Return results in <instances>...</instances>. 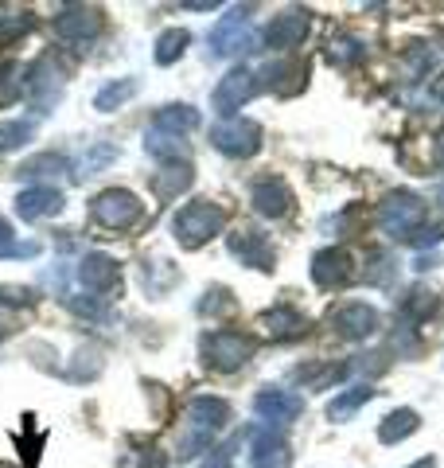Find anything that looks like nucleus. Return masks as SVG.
<instances>
[{
    "label": "nucleus",
    "mask_w": 444,
    "mask_h": 468,
    "mask_svg": "<svg viewBox=\"0 0 444 468\" xmlns=\"http://www.w3.org/2000/svg\"><path fill=\"white\" fill-rule=\"evenodd\" d=\"M58 172H70L74 176V165L67 156H58V153H48V156H36V160H27V165L20 168V176L27 180V176H58Z\"/></svg>",
    "instance_id": "obj_30"
},
{
    "label": "nucleus",
    "mask_w": 444,
    "mask_h": 468,
    "mask_svg": "<svg viewBox=\"0 0 444 468\" xmlns=\"http://www.w3.org/2000/svg\"><path fill=\"white\" fill-rule=\"evenodd\" d=\"M196 125H199V110H191V106H164L156 113V122H153V129H160V133H172V137H184Z\"/></svg>",
    "instance_id": "obj_26"
},
{
    "label": "nucleus",
    "mask_w": 444,
    "mask_h": 468,
    "mask_svg": "<svg viewBox=\"0 0 444 468\" xmlns=\"http://www.w3.org/2000/svg\"><path fill=\"white\" fill-rule=\"evenodd\" d=\"M234 449H238V441H227V445L211 449V457L203 461V468H230L234 464Z\"/></svg>",
    "instance_id": "obj_37"
},
{
    "label": "nucleus",
    "mask_w": 444,
    "mask_h": 468,
    "mask_svg": "<svg viewBox=\"0 0 444 468\" xmlns=\"http://www.w3.org/2000/svg\"><path fill=\"white\" fill-rule=\"evenodd\" d=\"M79 282L86 285V292L106 297V292H113L117 282H122V270H117V261L106 254H86L82 266H79Z\"/></svg>",
    "instance_id": "obj_16"
},
{
    "label": "nucleus",
    "mask_w": 444,
    "mask_h": 468,
    "mask_svg": "<svg viewBox=\"0 0 444 468\" xmlns=\"http://www.w3.org/2000/svg\"><path fill=\"white\" fill-rule=\"evenodd\" d=\"M308 27H312L308 12H304V8H289V12H280V16H273L270 24H265L261 43H265L270 51H292L296 43H304Z\"/></svg>",
    "instance_id": "obj_10"
},
{
    "label": "nucleus",
    "mask_w": 444,
    "mask_h": 468,
    "mask_svg": "<svg viewBox=\"0 0 444 468\" xmlns=\"http://www.w3.org/2000/svg\"><path fill=\"white\" fill-rule=\"evenodd\" d=\"M409 468H437V457H421V461H413Z\"/></svg>",
    "instance_id": "obj_40"
},
{
    "label": "nucleus",
    "mask_w": 444,
    "mask_h": 468,
    "mask_svg": "<svg viewBox=\"0 0 444 468\" xmlns=\"http://www.w3.org/2000/svg\"><path fill=\"white\" fill-rule=\"evenodd\" d=\"M425 215H428V203L418 192H406V187L386 192L378 203V227L397 242H409L425 227Z\"/></svg>",
    "instance_id": "obj_1"
},
{
    "label": "nucleus",
    "mask_w": 444,
    "mask_h": 468,
    "mask_svg": "<svg viewBox=\"0 0 444 468\" xmlns=\"http://www.w3.org/2000/svg\"><path fill=\"white\" fill-rule=\"evenodd\" d=\"M261 90V82H258V75L254 70H246V67H234L227 79H222L218 86H215V94H211V106L222 113V117H234L249 98H254Z\"/></svg>",
    "instance_id": "obj_7"
},
{
    "label": "nucleus",
    "mask_w": 444,
    "mask_h": 468,
    "mask_svg": "<svg viewBox=\"0 0 444 468\" xmlns=\"http://www.w3.org/2000/svg\"><path fill=\"white\" fill-rule=\"evenodd\" d=\"M347 371H351V363H308V367H296L292 378L304 383V390H323V387L339 383Z\"/></svg>",
    "instance_id": "obj_24"
},
{
    "label": "nucleus",
    "mask_w": 444,
    "mask_h": 468,
    "mask_svg": "<svg viewBox=\"0 0 444 468\" xmlns=\"http://www.w3.org/2000/svg\"><path fill=\"white\" fill-rule=\"evenodd\" d=\"M258 43H261V36L249 27V8H230L211 32V55L227 58V55H242V51H258Z\"/></svg>",
    "instance_id": "obj_4"
},
{
    "label": "nucleus",
    "mask_w": 444,
    "mask_h": 468,
    "mask_svg": "<svg viewBox=\"0 0 444 468\" xmlns=\"http://www.w3.org/2000/svg\"><path fill=\"white\" fill-rule=\"evenodd\" d=\"M254 410H258V418L270 430H285L289 421L301 418L304 399H301V394H292V390H285V387H265V390H258Z\"/></svg>",
    "instance_id": "obj_8"
},
{
    "label": "nucleus",
    "mask_w": 444,
    "mask_h": 468,
    "mask_svg": "<svg viewBox=\"0 0 444 468\" xmlns=\"http://www.w3.org/2000/svg\"><path fill=\"white\" fill-rule=\"evenodd\" d=\"M254 347L258 340L254 335H246V332H234V328H215V332H206L203 335V363L211 371H238L242 363L254 356Z\"/></svg>",
    "instance_id": "obj_3"
},
{
    "label": "nucleus",
    "mask_w": 444,
    "mask_h": 468,
    "mask_svg": "<svg viewBox=\"0 0 444 468\" xmlns=\"http://www.w3.org/2000/svg\"><path fill=\"white\" fill-rule=\"evenodd\" d=\"M32 137V122H16V125H0V149H16Z\"/></svg>",
    "instance_id": "obj_35"
},
{
    "label": "nucleus",
    "mask_w": 444,
    "mask_h": 468,
    "mask_svg": "<svg viewBox=\"0 0 444 468\" xmlns=\"http://www.w3.org/2000/svg\"><path fill=\"white\" fill-rule=\"evenodd\" d=\"M24 94V79H20V67L5 63L0 67V106H12Z\"/></svg>",
    "instance_id": "obj_32"
},
{
    "label": "nucleus",
    "mask_w": 444,
    "mask_h": 468,
    "mask_svg": "<svg viewBox=\"0 0 444 468\" xmlns=\"http://www.w3.org/2000/svg\"><path fill=\"white\" fill-rule=\"evenodd\" d=\"M261 328L270 340L277 344H289V340H301V335L308 332V320L292 309V304H277V309H270L261 316Z\"/></svg>",
    "instance_id": "obj_18"
},
{
    "label": "nucleus",
    "mask_w": 444,
    "mask_h": 468,
    "mask_svg": "<svg viewBox=\"0 0 444 468\" xmlns=\"http://www.w3.org/2000/svg\"><path fill=\"white\" fill-rule=\"evenodd\" d=\"M227 421H230V402L211 399V394H199V399H191V406H187V426L196 430V433L215 437L222 426H227Z\"/></svg>",
    "instance_id": "obj_17"
},
{
    "label": "nucleus",
    "mask_w": 444,
    "mask_h": 468,
    "mask_svg": "<svg viewBox=\"0 0 444 468\" xmlns=\"http://www.w3.org/2000/svg\"><path fill=\"white\" fill-rule=\"evenodd\" d=\"M433 266H437V254H433V258H428V254H421L418 261H413V270H421V273H425V270H433Z\"/></svg>",
    "instance_id": "obj_38"
},
{
    "label": "nucleus",
    "mask_w": 444,
    "mask_h": 468,
    "mask_svg": "<svg viewBox=\"0 0 444 468\" xmlns=\"http://www.w3.org/2000/svg\"><path fill=\"white\" fill-rule=\"evenodd\" d=\"M437 199H440V203H444V187H440V196H437Z\"/></svg>",
    "instance_id": "obj_42"
},
{
    "label": "nucleus",
    "mask_w": 444,
    "mask_h": 468,
    "mask_svg": "<svg viewBox=\"0 0 444 468\" xmlns=\"http://www.w3.org/2000/svg\"><path fill=\"white\" fill-rule=\"evenodd\" d=\"M132 94H137V79H117V82H110V86H101L94 101H98L101 113H113V110H122Z\"/></svg>",
    "instance_id": "obj_28"
},
{
    "label": "nucleus",
    "mask_w": 444,
    "mask_h": 468,
    "mask_svg": "<svg viewBox=\"0 0 444 468\" xmlns=\"http://www.w3.org/2000/svg\"><path fill=\"white\" fill-rule=\"evenodd\" d=\"M249 199H254V211L265 218H285L292 211V187L280 176H261Z\"/></svg>",
    "instance_id": "obj_12"
},
{
    "label": "nucleus",
    "mask_w": 444,
    "mask_h": 468,
    "mask_svg": "<svg viewBox=\"0 0 444 468\" xmlns=\"http://www.w3.org/2000/svg\"><path fill=\"white\" fill-rule=\"evenodd\" d=\"M433 94L444 101V79H437V82H433Z\"/></svg>",
    "instance_id": "obj_41"
},
{
    "label": "nucleus",
    "mask_w": 444,
    "mask_h": 468,
    "mask_svg": "<svg viewBox=\"0 0 444 468\" xmlns=\"http://www.w3.org/2000/svg\"><path fill=\"white\" fill-rule=\"evenodd\" d=\"M187 43H191V36L184 32V27H172V32H164V36L156 39V63H160V67L175 63V58L187 51Z\"/></svg>",
    "instance_id": "obj_29"
},
{
    "label": "nucleus",
    "mask_w": 444,
    "mask_h": 468,
    "mask_svg": "<svg viewBox=\"0 0 444 468\" xmlns=\"http://www.w3.org/2000/svg\"><path fill=\"white\" fill-rule=\"evenodd\" d=\"M63 211V196L55 192V187H27V192H20L16 199V215L27 218V223H39V218H51Z\"/></svg>",
    "instance_id": "obj_19"
},
{
    "label": "nucleus",
    "mask_w": 444,
    "mask_h": 468,
    "mask_svg": "<svg viewBox=\"0 0 444 468\" xmlns=\"http://www.w3.org/2000/svg\"><path fill=\"white\" fill-rule=\"evenodd\" d=\"M328 324L335 328V335H344V340H370L382 320H378V309H370L363 301H351V304H339V309L328 313Z\"/></svg>",
    "instance_id": "obj_9"
},
{
    "label": "nucleus",
    "mask_w": 444,
    "mask_h": 468,
    "mask_svg": "<svg viewBox=\"0 0 444 468\" xmlns=\"http://www.w3.org/2000/svg\"><path fill=\"white\" fill-rule=\"evenodd\" d=\"M222 227H227V211H222L218 203H211V199L187 203V207L172 218V234H175V242H180L184 250H199V246L211 242Z\"/></svg>",
    "instance_id": "obj_2"
},
{
    "label": "nucleus",
    "mask_w": 444,
    "mask_h": 468,
    "mask_svg": "<svg viewBox=\"0 0 444 468\" xmlns=\"http://www.w3.org/2000/svg\"><path fill=\"white\" fill-rule=\"evenodd\" d=\"M375 387L370 383H359V387H347V390H339L335 399L328 402V421H351L354 414H359V410L375 399Z\"/></svg>",
    "instance_id": "obj_21"
},
{
    "label": "nucleus",
    "mask_w": 444,
    "mask_h": 468,
    "mask_svg": "<svg viewBox=\"0 0 444 468\" xmlns=\"http://www.w3.org/2000/svg\"><path fill=\"white\" fill-rule=\"evenodd\" d=\"M421 430V418H418V410H394V414L382 418V426H378V441L382 445H397V441H406V437H413Z\"/></svg>",
    "instance_id": "obj_22"
},
{
    "label": "nucleus",
    "mask_w": 444,
    "mask_h": 468,
    "mask_svg": "<svg viewBox=\"0 0 444 468\" xmlns=\"http://www.w3.org/2000/svg\"><path fill=\"white\" fill-rule=\"evenodd\" d=\"M304 79H308V67L301 63V58H280V63H270L258 75V82L265 86V90H273L280 98H292L304 90Z\"/></svg>",
    "instance_id": "obj_14"
},
{
    "label": "nucleus",
    "mask_w": 444,
    "mask_h": 468,
    "mask_svg": "<svg viewBox=\"0 0 444 468\" xmlns=\"http://www.w3.org/2000/svg\"><path fill=\"white\" fill-rule=\"evenodd\" d=\"M58 36L63 39H74V43H90L98 32H101V16L94 8H67L63 16L55 20Z\"/></svg>",
    "instance_id": "obj_20"
},
{
    "label": "nucleus",
    "mask_w": 444,
    "mask_h": 468,
    "mask_svg": "<svg viewBox=\"0 0 444 468\" xmlns=\"http://www.w3.org/2000/svg\"><path fill=\"white\" fill-rule=\"evenodd\" d=\"M249 468H292V449L280 430L261 426L249 437Z\"/></svg>",
    "instance_id": "obj_11"
},
{
    "label": "nucleus",
    "mask_w": 444,
    "mask_h": 468,
    "mask_svg": "<svg viewBox=\"0 0 444 468\" xmlns=\"http://www.w3.org/2000/svg\"><path fill=\"white\" fill-rule=\"evenodd\" d=\"M211 144L234 160H246L261 149V125L249 122V117H230V122L211 129Z\"/></svg>",
    "instance_id": "obj_5"
},
{
    "label": "nucleus",
    "mask_w": 444,
    "mask_h": 468,
    "mask_svg": "<svg viewBox=\"0 0 444 468\" xmlns=\"http://www.w3.org/2000/svg\"><path fill=\"white\" fill-rule=\"evenodd\" d=\"M230 254L238 258L242 266H249V270H265V273H270V270H273V261H277L273 242L265 239L261 230H238V234H230Z\"/></svg>",
    "instance_id": "obj_13"
},
{
    "label": "nucleus",
    "mask_w": 444,
    "mask_h": 468,
    "mask_svg": "<svg viewBox=\"0 0 444 468\" xmlns=\"http://www.w3.org/2000/svg\"><path fill=\"white\" fill-rule=\"evenodd\" d=\"M141 211H144L141 199L132 192H125V187H110V192H101L94 199V218L110 230H129L141 218Z\"/></svg>",
    "instance_id": "obj_6"
},
{
    "label": "nucleus",
    "mask_w": 444,
    "mask_h": 468,
    "mask_svg": "<svg viewBox=\"0 0 444 468\" xmlns=\"http://www.w3.org/2000/svg\"><path fill=\"white\" fill-rule=\"evenodd\" d=\"M402 320L406 324H421V320H428V316H437V309H440V297L433 289H409L406 297H402Z\"/></svg>",
    "instance_id": "obj_25"
},
{
    "label": "nucleus",
    "mask_w": 444,
    "mask_h": 468,
    "mask_svg": "<svg viewBox=\"0 0 444 468\" xmlns=\"http://www.w3.org/2000/svg\"><path fill=\"white\" fill-rule=\"evenodd\" d=\"M328 58L335 67H354V63L366 58V43L359 36H335L332 48H328Z\"/></svg>",
    "instance_id": "obj_27"
},
{
    "label": "nucleus",
    "mask_w": 444,
    "mask_h": 468,
    "mask_svg": "<svg viewBox=\"0 0 444 468\" xmlns=\"http://www.w3.org/2000/svg\"><path fill=\"white\" fill-rule=\"evenodd\" d=\"M191 180H196V172H191V165H187V160H175V165H164V168L156 172L153 187H156V196H160V199H175L180 192H187Z\"/></svg>",
    "instance_id": "obj_23"
},
{
    "label": "nucleus",
    "mask_w": 444,
    "mask_h": 468,
    "mask_svg": "<svg viewBox=\"0 0 444 468\" xmlns=\"http://www.w3.org/2000/svg\"><path fill=\"white\" fill-rule=\"evenodd\" d=\"M234 309V297H230V289H206V297L199 301V316H218V313H230Z\"/></svg>",
    "instance_id": "obj_33"
},
{
    "label": "nucleus",
    "mask_w": 444,
    "mask_h": 468,
    "mask_svg": "<svg viewBox=\"0 0 444 468\" xmlns=\"http://www.w3.org/2000/svg\"><path fill=\"white\" fill-rule=\"evenodd\" d=\"M70 309L79 316H106V297H94V292H82V297L70 301Z\"/></svg>",
    "instance_id": "obj_36"
},
{
    "label": "nucleus",
    "mask_w": 444,
    "mask_h": 468,
    "mask_svg": "<svg viewBox=\"0 0 444 468\" xmlns=\"http://www.w3.org/2000/svg\"><path fill=\"white\" fill-rule=\"evenodd\" d=\"M0 468H5V464H0Z\"/></svg>",
    "instance_id": "obj_43"
},
{
    "label": "nucleus",
    "mask_w": 444,
    "mask_h": 468,
    "mask_svg": "<svg viewBox=\"0 0 444 468\" xmlns=\"http://www.w3.org/2000/svg\"><path fill=\"white\" fill-rule=\"evenodd\" d=\"M433 160L444 168V133H440V137H437V144H433Z\"/></svg>",
    "instance_id": "obj_39"
},
{
    "label": "nucleus",
    "mask_w": 444,
    "mask_h": 468,
    "mask_svg": "<svg viewBox=\"0 0 444 468\" xmlns=\"http://www.w3.org/2000/svg\"><path fill=\"white\" fill-rule=\"evenodd\" d=\"M440 242H444V218H437V223H425L409 239V246H418V250H425V246H440Z\"/></svg>",
    "instance_id": "obj_34"
},
{
    "label": "nucleus",
    "mask_w": 444,
    "mask_h": 468,
    "mask_svg": "<svg viewBox=\"0 0 444 468\" xmlns=\"http://www.w3.org/2000/svg\"><path fill=\"white\" fill-rule=\"evenodd\" d=\"M370 261V266H366V285H382V289H386L390 282H394V273H397V266H394V258L386 254V250H375V254H370L366 258Z\"/></svg>",
    "instance_id": "obj_31"
},
{
    "label": "nucleus",
    "mask_w": 444,
    "mask_h": 468,
    "mask_svg": "<svg viewBox=\"0 0 444 468\" xmlns=\"http://www.w3.org/2000/svg\"><path fill=\"white\" fill-rule=\"evenodd\" d=\"M351 273H354L351 254L339 250V246H328V250L312 254V282H316L320 289H339V285H347Z\"/></svg>",
    "instance_id": "obj_15"
}]
</instances>
